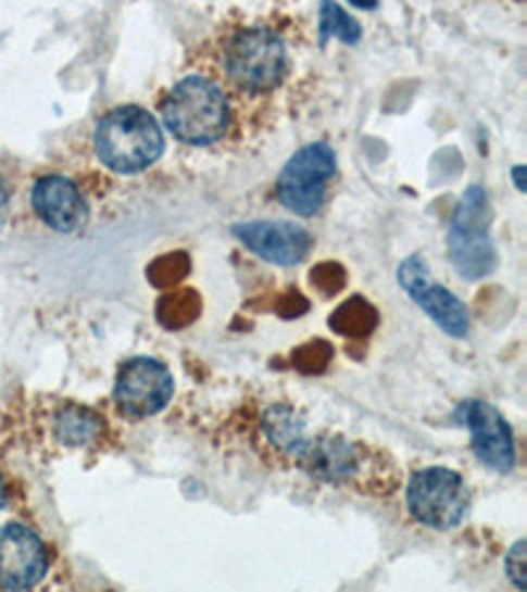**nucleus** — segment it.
Masks as SVG:
<instances>
[{"label":"nucleus","instance_id":"obj_1","mask_svg":"<svg viewBox=\"0 0 527 592\" xmlns=\"http://www.w3.org/2000/svg\"><path fill=\"white\" fill-rule=\"evenodd\" d=\"M251 109L243 98L235 96L225 83L206 72L193 68L161 96L159 114L164 127L179 142L193 148L222 146L243 127V116Z\"/></svg>","mask_w":527,"mask_h":592},{"label":"nucleus","instance_id":"obj_2","mask_svg":"<svg viewBox=\"0 0 527 592\" xmlns=\"http://www.w3.org/2000/svg\"><path fill=\"white\" fill-rule=\"evenodd\" d=\"M198 68H206L235 96L253 105L285 85L290 59L283 37L275 29L262 24H240L214 37L206 59Z\"/></svg>","mask_w":527,"mask_h":592},{"label":"nucleus","instance_id":"obj_3","mask_svg":"<svg viewBox=\"0 0 527 592\" xmlns=\"http://www.w3.org/2000/svg\"><path fill=\"white\" fill-rule=\"evenodd\" d=\"M296 469L314 482L356 495L388 497L401 488V469L388 451L340 432L309 434Z\"/></svg>","mask_w":527,"mask_h":592},{"label":"nucleus","instance_id":"obj_4","mask_svg":"<svg viewBox=\"0 0 527 592\" xmlns=\"http://www.w3.org/2000/svg\"><path fill=\"white\" fill-rule=\"evenodd\" d=\"M92 148L105 169L140 174L164 155L166 142L156 116L140 105H116L96 124Z\"/></svg>","mask_w":527,"mask_h":592},{"label":"nucleus","instance_id":"obj_5","mask_svg":"<svg viewBox=\"0 0 527 592\" xmlns=\"http://www.w3.org/2000/svg\"><path fill=\"white\" fill-rule=\"evenodd\" d=\"M335 177H338V161L332 148L325 142H312L285 164L277 177L275 198L296 216L309 219L325 209Z\"/></svg>","mask_w":527,"mask_h":592},{"label":"nucleus","instance_id":"obj_6","mask_svg":"<svg viewBox=\"0 0 527 592\" xmlns=\"http://www.w3.org/2000/svg\"><path fill=\"white\" fill-rule=\"evenodd\" d=\"M491 201L482 187H469L459 201L449 227V253L454 269L464 279H482L495 269V251L488 237Z\"/></svg>","mask_w":527,"mask_h":592},{"label":"nucleus","instance_id":"obj_7","mask_svg":"<svg viewBox=\"0 0 527 592\" xmlns=\"http://www.w3.org/2000/svg\"><path fill=\"white\" fill-rule=\"evenodd\" d=\"M409 514L422 527L449 532L469 514V488L464 477L446 466H427L412 474L406 484Z\"/></svg>","mask_w":527,"mask_h":592},{"label":"nucleus","instance_id":"obj_8","mask_svg":"<svg viewBox=\"0 0 527 592\" xmlns=\"http://www.w3.org/2000/svg\"><path fill=\"white\" fill-rule=\"evenodd\" d=\"M175 395V377L170 366L151 355H135L124 361L116 374L114 406L129 421L151 419L170 406Z\"/></svg>","mask_w":527,"mask_h":592},{"label":"nucleus","instance_id":"obj_9","mask_svg":"<svg viewBox=\"0 0 527 592\" xmlns=\"http://www.w3.org/2000/svg\"><path fill=\"white\" fill-rule=\"evenodd\" d=\"M454 419L469 429V440H473L469 445L480 464L499 474H510L514 469L517 448H514L512 427L491 403L477 401V398L462 401L454 411Z\"/></svg>","mask_w":527,"mask_h":592},{"label":"nucleus","instance_id":"obj_10","mask_svg":"<svg viewBox=\"0 0 527 592\" xmlns=\"http://www.w3.org/2000/svg\"><path fill=\"white\" fill-rule=\"evenodd\" d=\"M309 438V421L293 403L266 406L253 421V448L269 466L296 469L303 442Z\"/></svg>","mask_w":527,"mask_h":592},{"label":"nucleus","instance_id":"obj_11","mask_svg":"<svg viewBox=\"0 0 527 592\" xmlns=\"http://www.w3.org/2000/svg\"><path fill=\"white\" fill-rule=\"evenodd\" d=\"M51 556L35 529L16 525L0 527V590H33L42 582Z\"/></svg>","mask_w":527,"mask_h":592},{"label":"nucleus","instance_id":"obj_12","mask_svg":"<svg viewBox=\"0 0 527 592\" xmlns=\"http://www.w3.org/2000/svg\"><path fill=\"white\" fill-rule=\"evenodd\" d=\"M399 282L401 288L409 292L414 303L438 324L443 332H449L451 338H467L469 332V311L451 290H446L443 285H436L427 272V264L419 255H412L401 264L399 269Z\"/></svg>","mask_w":527,"mask_h":592},{"label":"nucleus","instance_id":"obj_13","mask_svg":"<svg viewBox=\"0 0 527 592\" xmlns=\"http://www.w3.org/2000/svg\"><path fill=\"white\" fill-rule=\"evenodd\" d=\"M29 205L35 216L53 232L77 235L88 227V201L77 182L64 174H42L29 190Z\"/></svg>","mask_w":527,"mask_h":592},{"label":"nucleus","instance_id":"obj_14","mask_svg":"<svg viewBox=\"0 0 527 592\" xmlns=\"http://www.w3.org/2000/svg\"><path fill=\"white\" fill-rule=\"evenodd\" d=\"M235 237L259 255L277 266H296L312 251V235L290 222H248L235 224Z\"/></svg>","mask_w":527,"mask_h":592},{"label":"nucleus","instance_id":"obj_15","mask_svg":"<svg viewBox=\"0 0 527 592\" xmlns=\"http://www.w3.org/2000/svg\"><path fill=\"white\" fill-rule=\"evenodd\" d=\"M48 424H51V438L61 448H70V451L98 448L109 438V424H105L103 416L72 401L59 403L48 416Z\"/></svg>","mask_w":527,"mask_h":592},{"label":"nucleus","instance_id":"obj_16","mask_svg":"<svg viewBox=\"0 0 527 592\" xmlns=\"http://www.w3.org/2000/svg\"><path fill=\"white\" fill-rule=\"evenodd\" d=\"M330 327L343 338H367L377 327V311L364 298H351L335 311Z\"/></svg>","mask_w":527,"mask_h":592},{"label":"nucleus","instance_id":"obj_17","mask_svg":"<svg viewBox=\"0 0 527 592\" xmlns=\"http://www.w3.org/2000/svg\"><path fill=\"white\" fill-rule=\"evenodd\" d=\"M201 311V301L193 290L166 292L159 301V322L170 329H179L190 324Z\"/></svg>","mask_w":527,"mask_h":592},{"label":"nucleus","instance_id":"obj_18","mask_svg":"<svg viewBox=\"0 0 527 592\" xmlns=\"http://www.w3.org/2000/svg\"><path fill=\"white\" fill-rule=\"evenodd\" d=\"M319 35H322V42H325L327 37H338V40L353 46V42H359V37H362V27H359V24L353 22L349 14H346L338 3H332V0H322L319 3Z\"/></svg>","mask_w":527,"mask_h":592},{"label":"nucleus","instance_id":"obj_19","mask_svg":"<svg viewBox=\"0 0 527 592\" xmlns=\"http://www.w3.org/2000/svg\"><path fill=\"white\" fill-rule=\"evenodd\" d=\"M188 272H190L188 255L177 251V253L161 255V259L153 261L151 269H148V279H151L156 288H172V285H177Z\"/></svg>","mask_w":527,"mask_h":592},{"label":"nucleus","instance_id":"obj_20","mask_svg":"<svg viewBox=\"0 0 527 592\" xmlns=\"http://www.w3.org/2000/svg\"><path fill=\"white\" fill-rule=\"evenodd\" d=\"M330 345L327 342H309V345L299 348V351L293 353V364L299 366L301 371H322L327 366V361H330Z\"/></svg>","mask_w":527,"mask_h":592},{"label":"nucleus","instance_id":"obj_21","mask_svg":"<svg viewBox=\"0 0 527 592\" xmlns=\"http://www.w3.org/2000/svg\"><path fill=\"white\" fill-rule=\"evenodd\" d=\"M312 285L319 292H325V295H332V292L343 290V285H346L343 266L332 264V261H325V264H319L312 272Z\"/></svg>","mask_w":527,"mask_h":592},{"label":"nucleus","instance_id":"obj_22","mask_svg":"<svg viewBox=\"0 0 527 592\" xmlns=\"http://www.w3.org/2000/svg\"><path fill=\"white\" fill-rule=\"evenodd\" d=\"M506 577L517 590H527V542L517 540L512 545V551L506 553Z\"/></svg>","mask_w":527,"mask_h":592},{"label":"nucleus","instance_id":"obj_23","mask_svg":"<svg viewBox=\"0 0 527 592\" xmlns=\"http://www.w3.org/2000/svg\"><path fill=\"white\" fill-rule=\"evenodd\" d=\"M14 177H11L9 169L0 166V232L9 227L11 216H14Z\"/></svg>","mask_w":527,"mask_h":592},{"label":"nucleus","instance_id":"obj_24","mask_svg":"<svg viewBox=\"0 0 527 592\" xmlns=\"http://www.w3.org/2000/svg\"><path fill=\"white\" fill-rule=\"evenodd\" d=\"M277 308H280V314L285 316V319H293V316H299L309 308V303H306V298L301 295V292L290 290V292H285V298L280 301V305H277Z\"/></svg>","mask_w":527,"mask_h":592},{"label":"nucleus","instance_id":"obj_25","mask_svg":"<svg viewBox=\"0 0 527 592\" xmlns=\"http://www.w3.org/2000/svg\"><path fill=\"white\" fill-rule=\"evenodd\" d=\"M11 501V492H9V482H5V477L0 474V511H3L5 506H9Z\"/></svg>","mask_w":527,"mask_h":592},{"label":"nucleus","instance_id":"obj_26","mask_svg":"<svg viewBox=\"0 0 527 592\" xmlns=\"http://www.w3.org/2000/svg\"><path fill=\"white\" fill-rule=\"evenodd\" d=\"M514 182H517V190L525 192V166H514Z\"/></svg>","mask_w":527,"mask_h":592},{"label":"nucleus","instance_id":"obj_27","mask_svg":"<svg viewBox=\"0 0 527 592\" xmlns=\"http://www.w3.org/2000/svg\"><path fill=\"white\" fill-rule=\"evenodd\" d=\"M353 5H359V9H375L377 0H351Z\"/></svg>","mask_w":527,"mask_h":592}]
</instances>
